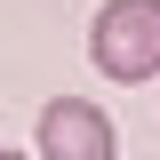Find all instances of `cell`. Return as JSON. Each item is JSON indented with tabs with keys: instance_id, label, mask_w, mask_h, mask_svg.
I'll return each mask as SVG.
<instances>
[{
	"instance_id": "1",
	"label": "cell",
	"mask_w": 160,
	"mask_h": 160,
	"mask_svg": "<svg viewBox=\"0 0 160 160\" xmlns=\"http://www.w3.org/2000/svg\"><path fill=\"white\" fill-rule=\"evenodd\" d=\"M88 64L120 88L160 80V0H104L88 24Z\"/></svg>"
},
{
	"instance_id": "2",
	"label": "cell",
	"mask_w": 160,
	"mask_h": 160,
	"mask_svg": "<svg viewBox=\"0 0 160 160\" xmlns=\"http://www.w3.org/2000/svg\"><path fill=\"white\" fill-rule=\"evenodd\" d=\"M32 144H40V160H112V152H120L112 120H104L88 96H48Z\"/></svg>"
},
{
	"instance_id": "3",
	"label": "cell",
	"mask_w": 160,
	"mask_h": 160,
	"mask_svg": "<svg viewBox=\"0 0 160 160\" xmlns=\"http://www.w3.org/2000/svg\"><path fill=\"white\" fill-rule=\"evenodd\" d=\"M0 160H32V152H0Z\"/></svg>"
}]
</instances>
